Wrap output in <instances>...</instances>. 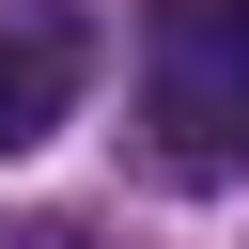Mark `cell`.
<instances>
[{
    "label": "cell",
    "instance_id": "cell-1",
    "mask_svg": "<svg viewBox=\"0 0 249 249\" xmlns=\"http://www.w3.org/2000/svg\"><path fill=\"white\" fill-rule=\"evenodd\" d=\"M140 124L171 187L249 171V0H156L140 16Z\"/></svg>",
    "mask_w": 249,
    "mask_h": 249
},
{
    "label": "cell",
    "instance_id": "cell-2",
    "mask_svg": "<svg viewBox=\"0 0 249 249\" xmlns=\"http://www.w3.org/2000/svg\"><path fill=\"white\" fill-rule=\"evenodd\" d=\"M93 93V16L78 0H0V156H47Z\"/></svg>",
    "mask_w": 249,
    "mask_h": 249
}]
</instances>
